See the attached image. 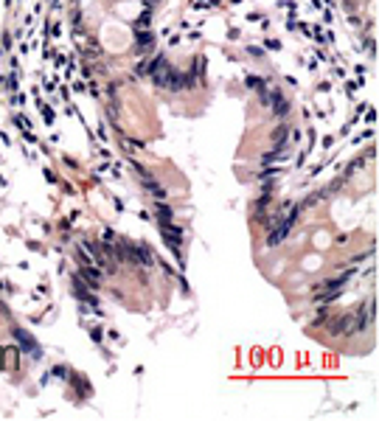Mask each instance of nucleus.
I'll return each mask as SVG.
<instances>
[{"label":"nucleus","mask_w":379,"mask_h":421,"mask_svg":"<svg viewBox=\"0 0 379 421\" xmlns=\"http://www.w3.org/2000/svg\"><path fill=\"white\" fill-rule=\"evenodd\" d=\"M3 354H6V368H11V365H17V351H3Z\"/></svg>","instance_id":"f257e3e1"}]
</instances>
